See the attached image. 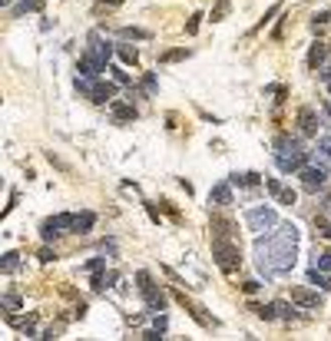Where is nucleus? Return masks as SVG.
Returning a JSON list of instances; mask_svg holds the SVG:
<instances>
[{
	"mask_svg": "<svg viewBox=\"0 0 331 341\" xmlns=\"http://www.w3.org/2000/svg\"><path fill=\"white\" fill-rule=\"evenodd\" d=\"M265 189L272 192V196H275L282 206H292V202H295V192H292V189H285L278 179H265Z\"/></svg>",
	"mask_w": 331,
	"mask_h": 341,
	"instance_id": "nucleus-8",
	"label": "nucleus"
},
{
	"mask_svg": "<svg viewBox=\"0 0 331 341\" xmlns=\"http://www.w3.org/2000/svg\"><path fill=\"white\" fill-rule=\"evenodd\" d=\"M318 232H321L324 238H331V225H328V222H318Z\"/></svg>",
	"mask_w": 331,
	"mask_h": 341,
	"instance_id": "nucleus-28",
	"label": "nucleus"
},
{
	"mask_svg": "<svg viewBox=\"0 0 331 341\" xmlns=\"http://www.w3.org/2000/svg\"><path fill=\"white\" fill-rule=\"evenodd\" d=\"M212 232H215V238H229L232 235V222L222 219V215H212Z\"/></svg>",
	"mask_w": 331,
	"mask_h": 341,
	"instance_id": "nucleus-13",
	"label": "nucleus"
},
{
	"mask_svg": "<svg viewBox=\"0 0 331 341\" xmlns=\"http://www.w3.org/2000/svg\"><path fill=\"white\" fill-rule=\"evenodd\" d=\"M318 269H321V272H331V252H328V255H321V259H318Z\"/></svg>",
	"mask_w": 331,
	"mask_h": 341,
	"instance_id": "nucleus-27",
	"label": "nucleus"
},
{
	"mask_svg": "<svg viewBox=\"0 0 331 341\" xmlns=\"http://www.w3.org/2000/svg\"><path fill=\"white\" fill-rule=\"evenodd\" d=\"M212 202H215V206H229V202H232V189H229V186H215V189H212Z\"/></svg>",
	"mask_w": 331,
	"mask_h": 341,
	"instance_id": "nucleus-15",
	"label": "nucleus"
},
{
	"mask_svg": "<svg viewBox=\"0 0 331 341\" xmlns=\"http://www.w3.org/2000/svg\"><path fill=\"white\" fill-rule=\"evenodd\" d=\"M298 123H301V133H305V136H315L318 133L315 110H311V106H301V110H298Z\"/></svg>",
	"mask_w": 331,
	"mask_h": 341,
	"instance_id": "nucleus-10",
	"label": "nucleus"
},
{
	"mask_svg": "<svg viewBox=\"0 0 331 341\" xmlns=\"http://www.w3.org/2000/svg\"><path fill=\"white\" fill-rule=\"evenodd\" d=\"M17 265H20V259H17V252H10L7 259H4V265H0V269H4V272H14Z\"/></svg>",
	"mask_w": 331,
	"mask_h": 341,
	"instance_id": "nucleus-24",
	"label": "nucleus"
},
{
	"mask_svg": "<svg viewBox=\"0 0 331 341\" xmlns=\"http://www.w3.org/2000/svg\"><path fill=\"white\" fill-rule=\"evenodd\" d=\"M308 282H315V285H321V288H331V278H324L321 269H311V272H308Z\"/></svg>",
	"mask_w": 331,
	"mask_h": 341,
	"instance_id": "nucleus-19",
	"label": "nucleus"
},
{
	"mask_svg": "<svg viewBox=\"0 0 331 341\" xmlns=\"http://www.w3.org/2000/svg\"><path fill=\"white\" fill-rule=\"evenodd\" d=\"M292 302L295 305H305V308H321V295H318V292H308L305 285H295L292 288Z\"/></svg>",
	"mask_w": 331,
	"mask_h": 341,
	"instance_id": "nucleus-6",
	"label": "nucleus"
},
{
	"mask_svg": "<svg viewBox=\"0 0 331 341\" xmlns=\"http://www.w3.org/2000/svg\"><path fill=\"white\" fill-rule=\"evenodd\" d=\"M7 321H10V325H14V328H20V331H30L37 318H33V315H27V318H24V315H10Z\"/></svg>",
	"mask_w": 331,
	"mask_h": 341,
	"instance_id": "nucleus-16",
	"label": "nucleus"
},
{
	"mask_svg": "<svg viewBox=\"0 0 331 341\" xmlns=\"http://www.w3.org/2000/svg\"><path fill=\"white\" fill-rule=\"evenodd\" d=\"M225 14H229V0H219L212 7V20H225Z\"/></svg>",
	"mask_w": 331,
	"mask_h": 341,
	"instance_id": "nucleus-22",
	"label": "nucleus"
},
{
	"mask_svg": "<svg viewBox=\"0 0 331 341\" xmlns=\"http://www.w3.org/2000/svg\"><path fill=\"white\" fill-rule=\"evenodd\" d=\"M119 56H123V63H136V60H139V53H136L133 47H123V50H119Z\"/></svg>",
	"mask_w": 331,
	"mask_h": 341,
	"instance_id": "nucleus-23",
	"label": "nucleus"
},
{
	"mask_svg": "<svg viewBox=\"0 0 331 341\" xmlns=\"http://www.w3.org/2000/svg\"><path fill=\"white\" fill-rule=\"evenodd\" d=\"M245 219H249V229H255V232H265L268 225H275L278 219H275V212H272V209H252V212L245 215Z\"/></svg>",
	"mask_w": 331,
	"mask_h": 341,
	"instance_id": "nucleus-4",
	"label": "nucleus"
},
{
	"mask_svg": "<svg viewBox=\"0 0 331 341\" xmlns=\"http://www.w3.org/2000/svg\"><path fill=\"white\" fill-rule=\"evenodd\" d=\"M212 255H215V262H219V269L225 272V275L238 272L242 255H238V245L232 242V238H212Z\"/></svg>",
	"mask_w": 331,
	"mask_h": 341,
	"instance_id": "nucleus-2",
	"label": "nucleus"
},
{
	"mask_svg": "<svg viewBox=\"0 0 331 341\" xmlns=\"http://www.w3.org/2000/svg\"><path fill=\"white\" fill-rule=\"evenodd\" d=\"M232 183H235V186H255V183H259V176H255V173H245V176H232Z\"/></svg>",
	"mask_w": 331,
	"mask_h": 341,
	"instance_id": "nucleus-21",
	"label": "nucleus"
},
{
	"mask_svg": "<svg viewBox=\"0 0 331 341\" xmlns=\"http://www.w3.org/2000/svg\"><path fill=\"white\" fill-rule=\"evenodd\" d=\"M123 37H136V40H146V37H149V33H146V30H136V27H126V30H123Z\"/></svg>",
	"mask_w": 331,
	"mask_h": 341,
	"instance_id": "nucleus-26",
	"label": "nucleus"
},
{
	"mask_svg": "<svg viewBox=\"0 0 331 341\" xmlns=\"http://www.w3.org/2000/svg\"><path fill=\"white\" fill-rule=\"evenodd\" d=\"M142 295H146V305H149L152 311H159V308H166V295L159 292L156 285H146V288H139Z\"/></svg>",
	"mask_w": 331,
	"mask_h": 341,
	"instance_id": "nucleus-11",
	"label": "nucleus"
},
{
	"mask_svg": "<svg viewBox=\"0 0 331 341\" xmlns=\"http://www.w3.org/2000/svg\"><path fill=\"white\" fill-rule=\"evenodd\" d=\"M321 60H324V47H321V43H315V47H311V53H308V66L315 70Z\"/></svg>",
	"mask_w": 331,
	"mask_h": 341,
	"instance_id": "nucleus-17",
	"label": "nucleus"
},
{
	"mask_svg": "<svg viewBox=\"0 0 331 341\" xmlns=\"http://www.w3.org/2000/svg\"><path fill=\"white\" fill-rule=\"evenodd\" d=\"M301 183H305V189H318V186L324 183V169L321 166H301Z\"/></svg>",
	"mask_w": 331,
	"mask_h": 341,
	"instance_id": "nucleus-9",
	"label": "nucleus"
},
{
	"mask_svg": "<svg viewBox=\"0 0 331 341\" xmlns=\"http://www.w3.org/2000/svg\"><path fill=\"white\" fill-rule=\"evenodd\" d=\"M176 302H179V305H182V308L189 311V315H192V318H196V321H199V325H202V328H209V325H215L212 318L205 315V311H202V308H199V305H196V302H189V298H186V295H179V292H176Z\"/></svg>",
	"mask_w": 331,
	"mask_h": 341,
	"instance_id": "nucleus-7",
	"label": "nucleus"
},
{
	"mask_svg": "<svg viewBox=\"0 0 331 341\" xmlns=\"http://www.w3.org/2000/svg\"><path fill=\"white\" fill-rule=\"evenodd\" d=\"M100 4H110V7H119V4H123V0H100Z\"/></svg>",
	"mask_w": 331,
	"mask_h": 341,
	"instance_id": "nucleus-29",
	"label": "nucleus"
},
{
	"mask_svg": "<svg viewBox=\"0 0 331 341\" xmlns=\"http://www.w3.org/2000/svg\"><path fill=\"white\" fill-rule=\"evenodd\" d=\"M113 113H116L119 119H136V110H133V106H126V103H116V106H113Z\"/></svg>",
	"mask_w": 331,
	"mask_h": 341,
	"instance_id": "nucleus-20",
	"label": "nucleus"
},
{
	"mask_svg": "<svg viewBox=\"0 0 331 341\" xmlns=\"http://www.w3.org/2000/svg\"><path fill=\"white\" fill-rule=\"evenodd\" d=\"M4 308H7V311L20 308V298H17V295H4Z\"/></svg>",
	"mask_w": 331,
	"mask_h": 341,
	"instance_id": "nucleus-25",
	"label": "nucleus"
},
{
	"mask_svg": "<svg viewBox=\"0 0 331 341\" xmlns=\"http://www.w3.org/2000/svg\"><path fill=\"white\" fill-rule=\"evenodd\" d=\"M295 225H278V232H272L268 238H262L255 255H259V265L272 275V272H288L295 265Z\"/></svg>",
	"mask_w": 331,
	"mask_h": 341,
	"instance_id": "nucleus-1",
	"label": "nucleus"
},
{
	"mask_svg": "<svg viewBox=\"0 0 331 341\" xmlns=\"http://www.w3.org/2000/svg\"><path fill=\"white\" fill-rule=\"evenodd\" d=\"M321 76H324V79H328V83H331V66H328V70H321Z\"/></svg>",
	"mask_w": 331,
	"mask_h": 341,
	"instance_id": "nucleus-30",
	"label": "nucleus"
},
{
	"mask_svg": "<svg viewBox=\"0 0 331 341\" xmlns=\"http://www.w3.org/2000/svg\"><path fill=\"white\" fill-rule=\"evenodd\" d=\"M63 229L73 232V215L70 212H60V215H53V219H47V222H43V238H53L56 232H63Z\"/></svg>",
	"mask_w": 331,
	"mask_h": 341,
	"instance_id": "nucleus-5",
	"label": "nucleus"
},
{
	"mask_svg": "<svg viewBox=\"0 0 331 341\" xmlns=\"http://www.w3.org/2000/svg\"><path fill=\"white\" fill-rule=\"evenodd\" d=\"M37 4H43V0H37Z\"/></svg>",
	"mask_w": 331,
	"mask_h": 341,
	"instance_id": "nucleus-31",
	"label": "nucleus"
},
{
	"mask_svg": "<svg viewBox=\"0 0 331 341\" xmlns=\"http://www.w3.org/2000/svg\"><path fill=\"white\" fill-rule=\"evenodd\" d=\"M93 222H96V215H93V212H79V215H73V232H90V229H93Z\"/></svg>",
	"mask_w": 331,
	"mask_h": 341,
	"instance_id": "nucleus-12",
	"label": "nucleus"
},
{
	"mask_svg": "<svg viewBox=\"0 0 331 341\" xmlns=\"http://www.w3.org/2000/svg\"><path fill=\"white\" fill-rule=\"evenodd\" d=\"M186 56H189V50H166L159 60H162V63H176V60H186Z\"/></svg>",
	"mask_w": 331,
	"mask_h": 341,
	"instance_id": "nucleus-18",
	"label": "nucleus"
},
{
	"mask_svg": "<svg viewBox=\"0 0 331 341\" xmlns=\"http://www.w3.org/2000/svg\"><path fill=\"white\" fill-rule=\"evenodd\" d=\"M278 166L285 173H292V169H301L305 166V149H298V143H288V139H278Z\"/></svg>",
	"mask_w": 331,
	"mask_h": 341,
	"instance_id": "nucleus-3",
	"label": "nucleus"
},
{
	"mask_svg": "<svg viewBox=\"0 0 331 341\" xmlns=\"http://www.w3.org/2000/svg\"><path fill=\"white\" fill-rule=\"evenodd\" d=\"M113 93H116V87H113V83H100V87H93V100H96V103H106V100H113Z\"/></svg>",
	"mask_w": 331,
	"mask_h": 341,
	"instance_id": "nucleus-14",
	"label": "nucleus"
}]
</instances>
